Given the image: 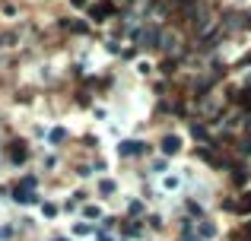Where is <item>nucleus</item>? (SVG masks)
I'll return each instance as SVG.
<instances>
[{
	"mask_svg": "<svg viewBox=\"0 0 251 241\" xmlns=\"http://www.w3.org/2000/svg\"><path fill=\"white\" fill-rule=\"evenodd\" d=\"M162 153H178V136H166L162 140Z\"/></svg>",
	"mask_w": 251,
	"mask_h": 241,
	"instance_id": "f257e3e1",
	"label": "nucleus"
},
{
	"mask_svg": "<svg viewBox=\"0 0 251 241\" xmlns=\"http://www.w3.org/2000/svg\"><path fill=\"white\" fill-rule=\"evenodd\" d=\"M121 153H124V155H130V153H140V143H124V146H121Z\"/></svg>",
	"mask_w": 251,
	"mask_h": 241,
	"instance_id": "f03ea898",
	"label": "nucleus"
},
{
	"mask_svg": "<svg viewBox=\"0 0 251 241\" xmlns=\"http://www.w3.org/2000/svg\"><path fill=\"white\" fill-rule=\"evenodd\" d=\"M23 159H25V149L16 143V149H13V162H23Z\"/></svg>",
	"mask_w": 251,
	"mask_h": 241,
	"instance_id": "7ed1b4c3",
	"label": "nucleus"
}]
</instances>
